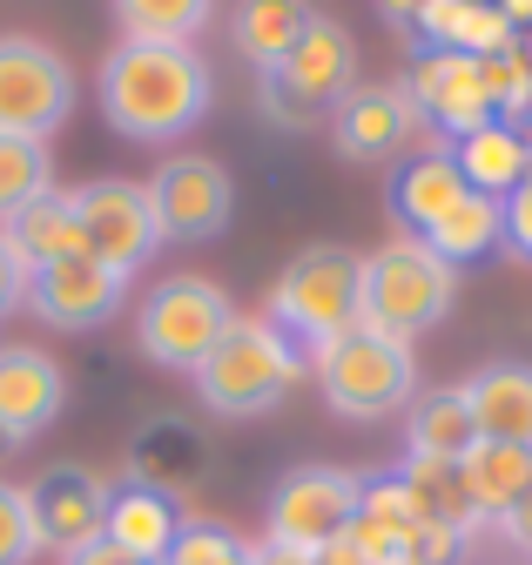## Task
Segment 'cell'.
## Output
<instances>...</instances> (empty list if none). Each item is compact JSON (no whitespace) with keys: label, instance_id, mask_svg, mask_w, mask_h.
Masks as SVG:
<instances>
[{"label":"cell","instance_id":"74e56055","mask_svg":"<svg viewBox=\"0 0 532 565\" xmlns=\"http://www.w3.org/2000/svg\"><path fill=\"white\" fill-rule=\"evenodd\" d=\"M256 565H317V558H310V552L277 545V539H263V545H256Z\"/></svg>","mask_w":532,"mask_h":565},{"label":"cell","instance_id":"f35d334b","mask_svg":"<svg viewBox=\"0 0 532 565\" xmlns=\"http://www.w3.org/2000/svg\"><path fill=\"white\" fill-rule=\"evenodd\" d=\"M377 8H384V21H397V28H412V21H418V8H425V0H377Z\"/></svg>","mask_w":532,"mask_h":565},{"label":"cell","instance_id":"d4e9b609","mask_svg":"<svg viewBox=\"0 0 532 565\" xmlns=\"http://www.w3.org/2000/svg\"><path fill=\"white\" fill-rule=\"evenodd\" d=\"M317 14H310V0H236V21H230V34H236V47L270 75V67L304 41V28H310Z\"/></svg>","mask_w":532,"mask_h":565},{"label":"cell","instance_id":"4dcf8cb0","mask_svg":"<svg viewBox=\"0 0 532 565\" xmlns=\"http://www.w3.org/2000/svg\"><path fill=\"white\" fill-rule=\"evenodd\" d=\"M479 88H486L492 115L519 128V115H532V61H525V47L486 54V61H479Z\"/></svg>","mask_w":532,"mask_h":565},{"label":"cell","instance_id":"52a82bcc","mask_svg":"<svg viewBox=\"0 0 532 565\" xmlns=\"http://www.w3.org/2000/svg\"><path fill=\"white\" fill-rule=\"evenodd\" d=\"M358 88V41L338 28V21H310L304 41L263 75V108L290 128H310L317 115H330L344 95Z\"/></svg>","mask_w":532,"mask_h":565},{"label":"cell","instance_id":"7c38bea8","mask_svg":"<svg viewBox=\"0 0 532 565\" xmlns=\"http://www.w3.org/2000/svg\"><path fill=\"white\" fill-rule=\"evenodd\" d=\"M121 297H128V276H115L95 256H61V263L28 269V303L54 330H95L121 310Z\"/></svg>","mask_w":532,"mask_h":565},{"label":"cell","instance_id":"83f0119b","mask_svg":"<svg viewBox=\"0 0 532 565\" xmlns=\"http://www.w3.org/2000/svg\"><path fill=\"white\" fill-rule=\"evenodd\" d=\"M195 471H203V445H195L189 424L162 417V424H149V431L136 438V478H142V484L175 491V484H182V478H195Z\"/></svg>","mask_w":532,"mask_h":565},{"label":"cell","instance_id":"30bf717a","mask_svg":"<svg viewBox=\"0 0 532 565\" xmlns=\"http://www.w3.org/2000/svg\"><path fill=\"white\" fill-rule=\"evenodd\" d=\"M75 223H82L88 256L108 263L115 276H136L162 249L156 209H149V189L142 182H82L75 189Z\"/></svg>","mask_w":532,"mask_h":565},{"label":"cell","instance_id":"6da1fadb","mask_svg":"<svg viewBox=\"0 0 532 565\" xmlns=\"http://www.w3.org/2000/svg\"><path fill=\"white\" fill-rule=\"evenodd\" d=\"M102 115L128 141H169L210 115V61L189 41H121L102 61Z\"/></svg>","mask_w":532,"mask_h":565},{"label":"cell","instance_id":"d6a6232c","mask_svg":"<svg viewBox=\"0 0 532 565\" xmlns=\"http://www.w3.org/2000/svg\"><path fill=\"white\" fill-rule=\"evenodd\" d=\"M41 552L34 539V505H28V484L0 478V565H28Z\"/></svg>","mask_w":532,"mask_h":565},{"label":"cell","instance_id":"1f68e13d","mask_svg":"<svg viewBox=\"0 0 532 565\" xmlns=\"http://www.w3.org/2000/svg\"><path fill=\"white\" fill-rule=\"evenodd\" d=\"M162 565H256V545H249V539H236L230 525L189 519V525H182V539H175V552H169Z\"/></svg>","mask_w":532,"mask_h":565},{"label":"cell","instance_id":"8fae6325","mask_svg":"<svg viewBox=\"0 0 532 565\" xmlns=\"http://www.w3.org/2000/svg\"><path fill=\"white\" fill-rule=\"evenodd\" d=\"M358 484H364V478H351V471H338V465H304V471H290V478L270 491V539L317 558L330 539L358 519Z\"/></svg>","mask_w":532,"mask_h":565},{"label":"cell","instance_id":"44dd1931","mask_svg":"<svg viewBox=\"0 0 532 565\" xmlns=\"http://www.w3.org/2000/svg\"><path fill=\"white\" fill-rule=\"evenodd\" d=\"M0 236L14 243V256H21L28 269L61 263V256H88L82 223H75V195H61V189H47V195H34L28 209H14V216L0 223Z\"/></svg>","mask_w":532,"mask_h":565},{"label":"cell","instance_id":"277c9868","mask_svg":"<svg viewBox=\"0 0 532 565\" xmlns=\"http://www.w3.org/2000/svg\"><path fill=\"white\" fill-rule=\"evenodd\" d=\"M358 297H364V256L338 249V243H310L304 256L284 263L277 290H270V323L290 343H330L358 330Z\"/></svg>","mask_w":532,"mask_h":565},{"label":"cell","instance_id":"ab89813d","mask_svg":"<svg viewBox=\"0 0 532 565\" xmlns=\"http://www.w3.org/2000/svg\"><path fill=\"white\" fill-rule=\"evenodd\" d=\"M492 8H499V14H506V21H512L519 34L532 28V0H492Z\"/></svg>","mask_w":532,"mask_h":565},{"label":"cell","instance_id":"f546056e","mask_svg":"<svg viewBox=\"0 0 532 565\" xmlns=\"http://www.w3.org/2000/svg\"><path fill=\"white\" fill-rule=\"evenodd\" d=\"M34 195H47V141L0 135V223L14 209H28Z\"/></svg>","mask_w":532,"mask_h":565},{"label":"cell","instance_id":"e0dca14e","mask_svg":"<svg viewBox=\"0 0 532 565\" xmlns=\"http://www.w3.org/2000/svg\"><path fill=\"white\" fill-rule=\"evenodd\" d=\"M418 128V108L405 102V88H351L338 108H330V141H338V156L351 162H384L412 141Z\"/></svg>","mask_w":532,"mask_h":565},{"label":"cell","instance_id":"9a60e30c","mask_svg":"<svg viewBox=\"0 0 532 565\" xmlns=\"http://www.w3.org/2000/svg\"><path fill=\"white\" fill-rule=\"evenodd\" d=\"M182 525H189V512H182L175 491L128 478V484L108 491V525H102V539H108L128 565H162V558L175 552Z\"/></svg>","mask_w":532,"mask_h":565},{"label":"cell","instance_id":"d6986e66","mask_svg":"<svg viewBox=\"0 0 532 565\" xmlns=\"http://www.w3.org/2000/svg\"><path fill=\"white\" fill-rule=\"evenodd\" d=\"M465 195H472V189H465V175H458L451 149H425V156H412L405 169L391 175V216L405 223L412 236H425L438 216H451Z\"/></svg>","mask_w":532,"mask_h":565},{"label":"cell","instance_id":"603a6c76","mask_svg":"<svg viewBox=\"0 0 532 565\" xmlns=\"http://www.w3.org/2000/svg\"><path fill=\"white\" fill-rule=\"evenodd\" d=\"M458 478H465V491H472L479 519L486 512H512L532 491V445H492V438H479L472 451L458 458Z\"/></svg>","mask_w":532,"mask_h":565},{"label":"cell","instance_id":"2e32d148","mask_svg":"<svg viewBox=\"0 0 532 565\" xmlns=\"http://www.w3.org/2000/svg\"><path fill=\"white\" fill-rule=\"evenodd\" d=\"M61 397H68V377L47 350L8 343L0 350V445H28L61 417Z\"/></svg>","mask_w":532,"mask_h":565},{"label":"cell","instance_id":"484cf974","mask_svg":"<svg viewBox=\"0 0 532 565\" xmlns=\"http://www.w3.org/2000/svg\"><path fill=\"white\" fill-rule=\"evenodd\" d=\"M472 445H479V424H472V404H465V384L425 391V397L412 404V458H445V465H458Z\"/></svg>","mask_w":532,"mask_h":565},{"label":"cell","instance_id":"8992f818","mask_svg":"<svg viewBox=\"0 0 532 565\" xmlns=\"http://www.w3.org/2000/svg\"><path fill=\"white\" fill-rule=\"evenodd\" d=\"M230 323H236V303L223 297V282H210V276H169V282L149 290V303L136 317V337L149 350V364L195 377V364H203L210 350L230 337Z\"/></svg>","mask_w":532,"mask_h":565},{"label":"cell","instance_id":"e575fe53","mask_svg":"<svg viewBox=\"0 0 532 565\" xmlns=\"http://www.w3.org/2000/svg\"><path fill=\"white\" fill-rule=\"evenodd\" d=\"M28 303V263L14 256V243L0 236V323H8V310Z\"/></svg>","mask_w":532,"mask_h":565},{"label":"cell","instance_id":"60d3db41","mask_svg":"<svg viewBox=\"0 0 532 565\" xmlns=\"http://www.w3.org/2000/svg\"><path fill=\"white\" fill-rule=\"evenodd\" d=\"M519 135H525V175H532V121H519Z\"/></svg>","mask_w":532,"mask_h":565},{"label":"cell","instance_id":"4316f807","mask_svg":"<svg viewBox=\"0 0 532 565\" xmlns=\"http://www.w3.org/2000/svg\"><path fill=\"white\" fill-rule=\"evenodd\" d=\"M397 478H405L418 519H438V525H451V532H472V525H479V505H472V491H465L458 465H445V458H412Z\"/></svg>","mask_w":532,"mask_h":565},{"label":"cell","instance_id":"3957f363","mask_svg":"<svg viewBox=\"0 0 532 565\" xmlns=\"http://www.w3.org/2000/svg\"><path fill=\"white\" fill-rule=\"evenodd\" d=\"M458 297V269L445 256H432L418 236L384 243L377 256H364V297H358V323L377 337L412 343L425 337Z\"/></svg>","mask_w":532,"mask_h":565},{"label":"cell","instance_id":"ac0fdd59","mask_svg":"<svg viewBox=\"0 0 532 565\" xmlns=\"http://www.w3.org/2000/svg\"><path fill=\"white\" fill-rule=\"evenodd\" d=\"M412 28H418L438 54H472V61L519 47V28L492 8V0H425Z\"/></svg>","mask_w":532,"mask_h":565},{"label":"cell","instance_id":"d590c367","mask_svg":"<svg viewBox=\"0 0 532 565\" xmlns=\"http://www.w3.org/2000/svg\"><path fill=\"white\" fill-rule=\"evenodd\" d=\"M499 525H506V539H512L519 552H532V491H525L512 512H499Z\"/></svg>","mask_w":532,"mask_h":565},{"label":"cell","instance_id":"4fadbf2b","mask_svg":"<svg viewBox=\"0 0 532 565\" xmlns=\"http://www.w3.org/2000/svg\"><path fill=\"white\" fill-rule=\"evenodd\" d=\"M28 505H34V539L68 558V552H82V545L102 539V525H108V484L88 465H47L28 484Z\"/></svg>","mask_w":532,"mask_h":565},{"label":"cell","instance_id":"7a4b0ae2","mask_svg":"<svg viewBox=\"0 0 532 565\" xmlns=\"http://www.w3.org/2000/svg\"><path fill=\"white\" fill-rule=\"evenodd\" d=\"M297 377H304L297 343L270 317H236L230 337L195 364V397H203L216 417H256L277 397H290Z\"/></svg>","mask_w":532,"mask_h":565},{"label":"cell","instance_id":"5bb4252c","mask_svg":"<svg viewBox=\"0 0 532 565\" xmlns=\"http://www.w3.org/2000/svg\"><path fill=\"white\" fill-rule=\"evenodd\" d=\"M405 102L425 121H438L451 141L472 135V128H486V121H499L492 102H486V88H479V61L472 54H438V47L418 54L412 75H405Z\"/></svg>","mask_w":532,"mask_h":565},{"label":"cell","instance_id":"9c48e42d","mask_svg":"<svg viewBox=\"0 0 532 565\" xmlns=\"http://www.w3.org/2000/svg\"><path fill=\"white\" fill-rule=\"evenodd\" d=\"M142 189H149L162 243H210V236L230 230L236 189H230V169L210 162V156H169Z\"/></svg>","mask_w":532,"mask_h":565},{"label":"cell","instance_id":"ba28073f","mask_svg":"<svg viewBox=\"0 0 532 565\" xmlns=\"http://www.w3.org/2000/svg\"><path fill=\"white\" fill-rule=\"evenodd\" d=\"M75 108V75L47 41L0 34V135H54Z\"/></svg>","mask_w":532,"mask_h":565},{"label":"cell","instance_id":"cb8c5ba5","mask_svg":"<svg viewBox=\"0 0 532 565\" xmlns=\"http://www.w3.org/2000/svg\"><path fill=\"white\" fill-rule=\"evenodd\" d=\"M418 243H425L432 256H445L451 269H458V263H479V256H492V249L506 243V202L472 189V195H465L451 216H438Z\"/></svg>","mask_w":532,"mask_h":565},{"label":"cell","instance_id":"f1b7e54d","mask_svg":"<svg viewBox=\"0 0 532 565\" xmlns=\"http://www.w3.org/2000/svg\"><path fill=\"white\" fill-rule=\"evenodd\" d=\"M216 0H115V21L128 41H189L210 21Z\"/></svg>","mask_w":532,"mask_h":565},{"label":"cell","instance_id":"8d00e7d4","mask_svg":"<svg viewBox=\"0 0 532 565\" xmlns=\"http://www.w3.org/2000/svg\"><path fill=\"white\" fill-rule=\"evenodd\" d=\"M61 565H128L108 539H95V545H82V552H68V558H61Z\"/></svg>","mask_w":532,"mask_h":565},{"label":"cell","instance_id":"836d02e7","mask_svg":"<svg viewBox=\"0 0 532 565\" xmlns=\"http://www.w3.org/2000/svg\"><path fill=\"white\" fill-rule=\"evenodd\" d=\"M506 249H512L519 263H532V175L506 195Z\"/></svg>","mask_w":532,"mask_h":565},{"label":"cell","instance_id":"ffe728a7","mask_svg":"<svg viewBox=\"0 0 532 565\" xmlns=\"http://www.w3.org/2000/svg\"><path fill=\"white\" fill-rule=\"evenodd\" d=\"M479 438L492 445H532V364H486L465 384Z\"/></svg>","mask_w":532,"mask_h":565},{"label":"cell","instance_id":"7402d4cb","mask_svg":"<svg viewBox=\"0 0 532 565\" xmlns=\"http://www.w3.org/2000/svg\"><path fill=\"white\" fill-rule=\"evenodd\" d=\"M451 162H458L465 189L506 202V195L525 182V135H519L512 121H486V128H472V135L451 141Z\"/></svg>","mask_w":532,"mask_h":565},{"label":"cell","instance_id":"5b68a950","mask_svg":"<svg viewBox=\"0 0 532 565\" xmlns=\"http://www.w3.org/2000/svg\"><path fill=\"white\" fill-rule=\"evenodd\" d=\"M317 384H323V404L338 417H391L418 391V358H412V343L377 337L358 323L344 337L317 343Z\"/></svg>","mask_w":532,"mask_h":565}]
</instances>
